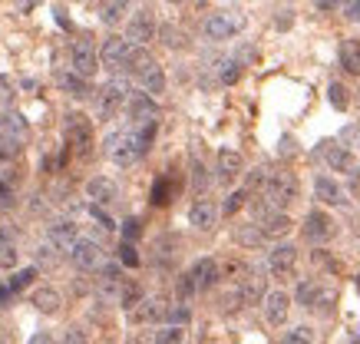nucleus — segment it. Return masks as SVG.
I'll list each match as a JSON object with an SVG mask.
<instances>
[{
  "label": "nucleus",
  "mask_w": 360,
  "mask_h": 344,
  "mask_svg": "<svg viewBox=\"0 0 360 344\" xmlns=\"http://www.w3.org/2000/svg\"><path fill=\"white\" fill-rule=\"evenodd\" d=\"M106 155H110L116 166H132L142 155L139 143H136V133L126 129V133H110L106 136Z\"/></svg>",
  "instance_id": "3"
},
{
  "label": "nucleus",
  "mask_w": 360,
  "mask_h": 344,
  "mask_svg": "<svg viewBox=\"0 0 360 344\" xmlns=\"http://www.w3.org/2000/svg\"><path fill=\"white\" fill-rule=\"evenodd\" d=\"M241 27H245V17H238V13H212L202 23V34L221 44V40H231L235 34H241Z\"/></svg>",
  "instance_id": "4"
},
{
  "label": "nucleus",
  "mask_w": 360,
  "mask_h": 344,
  "mask_svg": "<svg viewBox=\"0 0 360 344\" xmlns=\"http://www.w3.org/2000/svg\"><path fill=\"white\" fill-rule=\"evenodd\" d=\"M13 199H17V196H13L11 176H4V172H0V212H4V209H13Z\"/></svg>",
  "instance_id": "38"
},
{
  "label": "nucleus",
  "mask_w": 360,
  "mask_h": 344,
  "mask_svg": "<svg viewBox=\"0 0 360 344\" xmlns=\"http://www.w3.org/2000/svg\"><path fill=\"white\" fill-rule=\"evenodd\" d=\"M334 301H338V291L328 288V285H321V291H317L314 305H311V311H321V314H328L330 308H334Z\"/></svg>",
  "instance_id": "35"
},
{
  "label": "nucleus",
  "mask_w": 360,
  "mask_h": 344,
  "mask_svg": "<svg viewBox=\"0 0 360 344\" xmlns=\"http://www.w3.org/2000/svg\"><path fill=\"white\" fill-rule=\"evenodd\" d=\"M33 305H37V311H44V314H56V311H60V305H63V298H60V291H56V288L40 285V288L33 291Z\"/></svg>",
  "instance_id": "28"
},
{
  "label": "nucleus",
  "mask_w": 360,
  "mask_h": 344,
  "mask_svg": "<svg viewBox=\"0 0 360 344\" xmlns=\"http://www.w3.org/2000/svg\"><path fill=\"white\" fill-rule=\"evenodd\" d=\"M139 298H142V288H139V285H132V281H129V285H122V288H120V305L126 311H129Z\"/></svg>",
  "instance_id": "41"
},
{
  "label": "nucleus",
  "mask_w": 360,
  "mask_h": 344,
  "mask_svg": "<svg viewBox=\"0 0 360 344\" xmlns=\"http://www.w3.org/2000/svg\"><path fill=\"white\" fill-rule=\"evenodd\" d=\"M70 262H73L79 272H93V268H99V262H103V248H99V242H93V238H77V242L70 245Z\"/></svg>",
  "instance_id": "7"
},
{
  "label": "nucleus",
  "mask_w": 360,
  "mask_h": 344,
  "mask_svg": "<svg viewBox=\"0 0 360 344\" xmlns=\"http://www.w3.org/2000/svg\"><path fill=\"white\" fill-rule=\"evenodd\" d=\"M70 67L83 79H89L99 70V53L93 50L89 40H77V44H73V50H70Z\"/></svg>",
  "instance_id": "6"
},
{
  "label": "nucleus",
  "mask_w": 360,
  "mask_h": 344,
  "mask_svg": "<svg viewBox=\"0 0 360 344\" xmlns=\"http://www.w3.org/2000/svg\"><path fill=\"white\" fill-rule=\"evenodd\" d=\"M37 265H56V248L50 242L37 248Z\"/></svg>",
  "instance_id": "49"
},
{
  "label": "nucleus",
  "mask_w": 360,
  "mask_h": 344,
  "mask_svg": "<svg viewBox=\"0 0 360 344\" xmlns=\"http://www.w3.org/2000/svg\"><path fill=\"white\" fill-rule=\"evenodd\" d=\"M188 222L195 225L198 232H212L215 229V222H219V209L212 205V202H195L192 209H188Z\"/></svg>",
  "instance_id": "20"
},
{
  "label": "nucleus",
  "mask_w": 360,
  "mask_h": 344,
  "mask_svg": "<svg viewBox=\"0 0 360 344\" xmlns=\"http://www.w3.org/2000/svg\"><path fill=\"white\" fill-rule=\"evenodd\" d=\"M188 275H192V281H195V291H208V288H215V281L221 278V268H219L215 258H198Z\"/></svg>",
  "instance_id": "17"
},
{
  "label": "nucleus",
  "mask_w": 360,
  "mask_h": 344,
  "mask_svg": "<svg viewBox=\"0 0 360 344\" xmlns=\"http://www.w3.org/2000/svg\"><path fill=\"white\" fill-rule=\"evenodd\" d=\"M347 344H360V328H357V331H354V334H350V338H347Z\"/></svg>",
  "instance_id": "61"
},
{
  "label": "nucleus",
  "mask_w": 360,
  "mask_h": 344,
  "mask_svg": "<svg viewBox=\"0 0 360 344\" xmlns=\"http://www.w3.org/2000/svg\"><path fill=\"white\" fill-rule=\"evenodd\" d=\"M139 235H142V222H139V219H126V222H122V238H126V242L139 238Z\"/></svg>",
  "instance_id": "50"
},
{
  "label": "nucleus",
  "mask_w": 360,
  "mask_h": 344,
  "mask_svg": "<svg viewBox=\"0 0 360 344\" xmlns=\"http://www.w3.org/2000/svg\"><path fill=\"white\" fill-rule=\"evenodd\" d=\"M241 169H245V159H241V153H235V149H221V153H219V179H221V182L238 179Z\"/></svg>",
  "instance_id": "24"
},
{
  "label": "nucleus",
  "mask_w": 360,
  "mask_h": 344,
  "mask_svg": "<svg viewBox=\"0 0 360 344\" xmlns=\"http://www.w3.org/2000/svg\"><path fill=\"white\" fill-rule=\"evenodd\" d=\"M262 189H264V202L274 205V209H281V212L297 199V182L288 176V172H268Z\"/></svg>",
  "instance_id": "1"
},
{
  "label": "nucleus",
  "mask_w": 360,
  "mask_h": 344,
  "mask_svg": "<svg viewBox=\"0 0 360 344\" xmlns=\"http://www.w3.org/2000/svg\"><path fill=\"white\" fill-rule=\"evenodd\" d=\"M11 100H13V89H11V83L0 77V106H11Z\"/></svg>",
  "instance_id": "55"
},
{
  "label": "nucleus",
  "mask_w": 360,
  "mask_h": 344,
  "mask_svg": "<svg viewBox=\"0 0 360 344\" xmlns=\"http://www.w3.org/2000/svg\"><path fill=\"white\" fill-rule=\"evenodd\" d=\"M60 87H63L70 96H77V100H86V96H89L86 79L77 77V73H60Z\"/></svg>",
  "instance_id": "30"
},
{
  "label": "nucleus",
  "mask_w": 360,
  "mask_h": 344,
  "mask_svg": "<svg viewBox=\"0 0 360 344\" xmlns=\"http://www.w3.org/2000/svg\"><path fill=\"white\" fill-rule=\"evenodd\" d=\"M33 4H37V0H20V7H23V11H27V7H33Z\"/></svg>",
  "instance_id": "62"
},
{
  "label": "nucleus",
  "mask_w": 360,
  "mask_h": 344,
  "mask_svg": "<svg viewBox=\"0 0 360 344\" xmlns=\"http://www.w3.org/2000/svg\"><path fill=\"white\" fill-rule=\"evenodd\" d=\"M281 344H317V331L311 324H297L281 338Z\"/></svg>",
  "instance_id": "32"
},
{
  "label": "nucleus",
  "mask_w": 360,
  "mask_h": 344,
  "mask_svg": "<svg viewBox=\"0 0 360 344\" xmlns=\"http://www.w3.org/2000/svg\"><path fill=\"white\" fill-rule=\"evenodd\" d=\"M153 37H155L153 11H136L132 13V20L126 23V40H129L132 46H146Z\"/></svg>",
  "instance_id": "10"
},
{
  "label": "nucleus",
  "mask_w": 360,
  "mask_h": 344,
  "mask_svg": "<svg viewBox=\"0 0 360 344\" xmlns=\"http://www.w3.org/2000/svg\"><path fill=\"white\" fill-rule=\"evenodd\" d=\"M192 186H195L198 192L208 189V176H205V166H202V163H192Z\"/></svg>",
  "instance_id": "48"
},
{
  "label": "nucleus",
  "mask_w": 360,
  "mask_h": 344,
  "mask_svg": "<svg viewBox=\"0 0 360 344\" xmlns=\"http://www.w3.org/2000/svg\"><path fill=\"white\" fill-rule=\"evenodd\" d=\"M295 265H297V248L291 242L274 245L271 252H268V272H271L274 278H291Z\"/></svg>",
  "instance_id": "8"
},
{
  "label": "nucleus",
  "mask_w": 360,
  "mask_h": 344,
  "mask_svg": "<svg viewBox=\"0 0 360 344\" xmlns=\"http://www.w3.org/2000/svg\"><path fill=\"white\" fill-rule=\"evenodd\" d=\"M330 235H334V219H330L328 212L321 209H311L304 215V238L307 242H328Z\"/></svg>",
  "instance_id": "14"
},
{
  "label": "nucleus",
  "mask_w": 360,
  "mask_h": 344,
  "mask_svg": "<svg viewBox=\"0 0 360 344\" xmlns=\"http://www.w3.org/2000/svg\"><path fill=\"white\" fill-rule=\"evenodd\" d=\"M195 295V281H192V275H182V281H179V298L186 301Z\"/></svg>",
  "instance_id": "54"
},
{
  "label": "nucleus",
  "mask_w": 360,
  "mask_h": 344,
  "mask_svg": "<svg viewBox=\"0 0 360 344\" xmlns=\"http://www.w3.org/2000/svg\"><path fill=\"white\" fill-rule=\"evenodd\" d=\"M235 238H238L241 245H251V248H255V245H262V238H264V235L258 232L255 225H245V229H238V232H235Z\"/></svg>",
  "instance_id": "42"
},
{
  "label": "nucleus",
  "mask_w": 360,
  "mask_h": 344,
  "mask_svg": "<svg viewBox=\"0 0 360 344\" xmlns=\"http://www.w3.org/2000/svg\"><path fill=\"white\" fill-rule=\"evenodd\" d=\"M165 311H169V305H165L162 298H146V295H142V298L129 308V321H132V324L165 321Z\"/></svg>",
  "instance_id": "12"
},
{
  "label": "nucleus",
  "mask_w": 360,
  "mask_h": 344,
  "mask_svg": "<svg viewBox=\"0 0 360 344\" xmlns=\"http://www.w3.org/2000/svg\"><path fill=\"white\" fill-rule=\"evenodd\" d=\"M317 291H321V281H314V278H307V281H301L295 291V301L301 305V308H311L317 298Z\"/></svg>",
  "instance_id": "33"
},
{
  "label": "nucleus",
  "mask_w": 360,
  "mask_h": 344,
  "mask_svg": "<svg viewBox=\"0 0 360 344\" xmlns=\"http://www.w3.org/2000/svg\"><path fill=\"white\" fill-rule=\"evenodd\" d=\"M129 53H132V44L126 37H110V40L103 44V50H99V63L110 70H126Z\"/></svg>",
  "instance_id": "9"
},
{
  "label": "nucleus",
  "mask_w": 360,
  "mask_h": 344,
  "mask_svg": "<svg viewBox=\"0 0 360 344\" xmlns=\"http://www.w3.org/2000/svg\"><path fill=\"white\" fill-rule=\"evenodd\" d=\"M60 344H86V331H83V328H66Z\"/></svg>",
  "instance_id": "52"
},
{
  "label": "nucleus",
  "mask_w": 360,
  "mask_h": 344,
  "mask_svg": "<svg viewBox=\"0 0 360 344\" xmlns=\"http://www.w3.org/2000/svg\"><path fill=\"white\" fill-rule=\"evenodd\" d=\"M350 0H317V7L321 11H340V7H347Z\"/></svg>",
  "instance_id": "56"
},
{
  "label": "nucleus",
  "mask_w": 360,
  "mask_h": 344,
  "mask_svg": "<svg viewBox=\"0 0 360 344\" xmlns=\"http://www.w3.org/2000/svg\"><path fill=\"white\" fill-rule=\"evenodd\" d=\"M126 100H129V83L126 79H110L106 87L99 89V116L112 120L120 113V106H126Z\"/></svg>",
  "instance_id": "5"
},
{
  "label": "nucleus",
  "mask_w": 360,
  "mask_h": 344,
  "mask_svg": "<svg viewBox=\"0 0 360 344\" xmlns=\"http://www.w3.org/2000/svg\"><path fill=\"white\" fill-rule=\"evenodd\" d=\"M241 305H258L264 298V278L258 268H248V275L241 278V291H238Z\"/></svg>",
  "instance_id": "19"
},
{
  "label": "nucleus",
  "mask_w": 360,
  "mask_h": 344,
  "mask_svg": "<svg viewBox=\"0 0 360 344\" xmlns=\"http://www.w3.org/2000/svg\"><path fill=\"white\" fill-rule=\"evenodd\" d=\"M126 13H129V0H106L99 17H103V23H110L112 27V23H120Z\"/></svg>",
  "instance_id": "31"
},
{
  "label": "nucleus",
  "mask_w": 360,
  "mask_h": 344,
  "mask_svg": "<svg viewBox=\"0 0 360 344\" xmlns=\"http://www.w3.org/2000/svg\"><path fill=\"white\" fill-rule=\"evenodd\" d=\"M274 23H278V27H281V30H288V27H291V13L284 11V17H281V20H274Z\"/></svg>",
  "instance_id": "60"
},
{
  "label": "nucleus",
  "mask_w": 360,
  "mask_h": 344,
  "mask_svg": "<svg viewBox=\"0 0 360 344\" xmlns=\"http://www.w3.org/2000/svg\"><path fill=\"white\" fill-rule=\"evenodd\" d=\"M317 155L328 163L330 172H350V169L357 166V155H354V149H347V146H340V143H324V149H321Z\"/></svg>",
  "instance_id": "13"
},
{
  "label": "nucleus",
  "mask_w": 360,
  "mask_h": 344,
  "mask_svg": "<svg viewBox=\"0 0 360 344\" xmlns=\"http://www.w3.org/2000/svg\"><path fill=\"white\" fill-rule=\"evenodd\" d=\"M27 344H53V338H50V331H37Z\"/></svg>",
  "instance_id": "57"
},
{
  "label": "nucleus",
  "mask_w": 360,
  "mask_h": 344,
  "mask_svg": "<svg viewBox=\"0 0 360 344\" xmlns=\"http://www.w3.org/2000/svg\"><path fill=\"white\" fill-rule=\"evenodd\" d=\"M288 311H291V295L288 291H268L264 295V318L271 328H281L288 321Z\"/></svg>",
  "instance_id": "16"
},
{
  "label": "nucleus",
  "mask_w": 360,
  "mask_h": 344,
  "mask_svg": "<svg viewBox=\"0 0 360 344\" xmlns=\"http://www.w3.org/2000/svg\"><path fill=\"white\" fill-rule=\"evenodd\" d=\"M264 179H268V172H264V169H251L248 172V186H245V189H262L264 186Z\"/></svg>",
  "instance_id": "53"
},
{
  "label": "nucleus",
  "mask_w": 360,
  "mask_h": 344,
  "mask_svg": "<svg viewBox=\"0 0 360 344\" xmlns=\"http://www.w3.org/2000/svg\"><path fill=\"white\" fill-rule=\"evenodd\" d=\"M340 146H347V149H360V126H344L340 129Z\"/></svg>",
  "instance_id": "45"
},
{
  "label": "nucleus",
  "mask_w": 360,
  "mask_h": 344,
  "mask_svg": "<svg viewBox=\"0 0 360 344\" xmlns=\"http://www.w3.org/2000/svg\"><path fill=\"white\" fill-rule=\"evenodd\" d=\"M347 17L350 20H360V0H350L347 4Z\"/></svg>",
  "instance_id": "59"
},
{
  "label": "nucleus",
  "mask_w": 360,
  "mask_h": 344,
  "mask_svg": "<svg viewBox=\"0 0 360 344\" xmlns=\"http://www.w3.org/2000/svg\"><path fill=\"white\" fill-rule=\"evenodd\" d=\"M27 120H23L20 113L13 110H0V136H11V139H17V143H23V136H27Z\"/></svg>",
  "instance_id": "23"
},
{
  "label": "nucleus",
  "mask_w": 360,
  "mask_h": 344,
  "mask_svg": "<svg viewBox=\"0 0 360 344\" xmlns=\"http://www.w3.org/2000/svg\"><path fill=\"white\" fill-rule=\"evenodd\" d=\"M17 232H13L11 225H4L0 229V268H13L17 265Z\"/></svg>",
  "instance_id": "25"
},
{
  "label": "nucleus",
  "mask_w": 360,
  "mask_h": 344,
  "mask_svg": "<svg viewBox=\"0 0 360 344\" xmlns=\"http://www.w3.org/2000/svg\"><path fill=\"white\" fill-rule=\"evenodd\" d=\"M245 202H248V189H238V192H231V196H229V202L221 205V212H225V215H235V212H238L241 205H245Z\"/></svg>",
  "instance_id": "43"
},
{
  "label": "nucleus",
  "mask_w": 360,
  "mask_h": 344,
  "mask_svg": "<svg viewBox=\"0 0 360 344\" xmlns=\"http://www.w3.org/2000/svg\"><path fill=\"white\" fill-rule=\"evenodd\" d=\"M182 338H186V328H179V324H162L155 331V344H182Z\"/></svg>",
  "instance_id": "34"
},
{
  "label": "nucleus",
  "mask_w": 360,
  "mask_h": 344,
  "mask_svg": "<svg viewBox=\"0 0 360 344\" xmlns=\"http://www.w3.org/2000/svg\"><path fill=\"white\" fill-rule=\"evenodd\" d=\"M20 155V143L11 136H0V163H13Z\"/></svg>",
  "instance_id": "37"
},
{
  "label": "nucleus",
  "mask_w": 360,
  "mask_h": 344,
  "mask_svg": "<svg viewBox=\"0 0 360 344\" xmlns=\"http://www.w3.org/2000/svg\"><path fill=\"white\" fill-rule=\"evenodd\" d=\"M136 79L142 83V93H149V96H159V93L165 89V73H162V67H159V63L146 67Z\"/></svg>",
  "instance_id": "27"
},
{
  "label": "nucleus",
  "mask_w": 360,
  "mask_h": 344,
  "mask_svg": "<svg viewBox=\"0 0 360 344\" xmlns=\"http://www.w3.org/2000/svg\"><path fill=\"white\" fill-rule=\"evenodd\" d=\"M165 202H169V182L159 179V182H155V189H153V205H165Z\"/></svg>",
  "instance_id": "51"
},
{
  "label": "nucleus",
  "mask_w": 360,
  "mask_h": 344,
  "mask_svg": "<svg viewBox=\"0 0 360 344\" xmlns=\"http://www.w3.org/2000/svg\"><path fill=\"white\" fill-rule=\"evenodd\" d=\"M120 262L126 268H139V252H136V245H132V242H122L120 245Z\"/></svg>",
  "instance_id": "44"
},
{
  "label": "nucleus",
  "mask_w": 360,
  "mask_h": 344,
  "mask_svg": "<svg viewBox=\"0 0 360 344\" xmlns=\"http://www.w3.org/2000/svg\"><path fill=\"white\" fill-rule=\"evenodd\" d=\"M188 318H192V314H188L186 305H179V308H172V305H169V311H165V324H179V328H182Z\"/></svg>",
  "instance_id": "46"
},
{
  "label": "nucleus",
  "mask_w": 360,
  "mask_h": 344,
  "mask_svg": "<svg viewBox=\"0 0 360 344\" xmlns=\"http://www.w3.org/2000/svg\"><path fill=\"white\" fill-rule=\"evenodd\" d=\"M89 215H93V219H96L99 225H103V229H106V232H112V229H116V222H112L110 215H106V209H103V205H93V202H89Z\"/></svg>",
  "instance_id": "47"
},
{
  "label": "nucleus",
  "mask_w": 360,
  "mask_h": 344,
  "mask_svg": "<svg viewBox=\"0 0 360 344\" xmlns=\"http://www.w3.org/2000/svg\"><path fill=\"white\" fill-rule=\"evenodd\" d=\"M79 238V229L73 219H53L46 225V242L53 245L56 252H70V245Z\"/></svg>",
  "instance_id": "11"
},
{
  "label": "nucleus",
  "mask_w": 360,
  "mask_h": 344,
  "mask_svg": "<svg viewBox=\"0 0 360 344\" xmlns=\"http://www.w3.org/2000/svg\"><path fill=\"white\" fill-rule=\"evenodd\" d=\"M357 285H360V275H357Z\"/></svg>",
  "instance_id": "63"
},
{
  "label": "nucleus",
  "mask_w": 360,
  "mask_h": 344,
  "mask_svg": "<svg viewBox=\"0 0 360 344\" xmlns=\"http://www.w3.org/2000/svg\"><path fill=\"white\" fill-rule=\"evenodd\" d=\"M33 278H37V268H33V265H30V268H20V272H13V278L7 281V285H4V288H0V305L11 298V295H17V291L27 288Z\"/></svg>",
  "instance_id": "29"
},
{
  "label": "nucleus",
  "mask_w": 360,
  "mask_h": 344,
  "mask_svg": "<svg viewBox=\"0 0 360 344\" xmlns=\"http://www.w3.org/2000/svg\"><path fill=\"white\" fill-rule=\"evenodd\" d=\"M219 77H221V83H238L241 79V63L238 60H225V63H221V70H219Z\"/></svg>",
  "instance_id": "39"
},
{
  "label": "nucleus",
  "mask_w": 360,
  "mask_h": 344,
  "mask_svg": "<svg viewBox=\"0 0 360 344\" xmlns=\"http://www.w3.org/2000/svg\"><path fill=\"white\" fill-rule=\"evenodd\" d=\"M159 37H162V44L169 46V50H182V46H186V37H182L179 27H169V23H165L162 30H159Z\"/></svg>",
  "instance_id": "36"
},
{
  "label": "nucleus",
  "mask_w": 360,
  "mask_h": 344,
  "mask_svg": "<svg viewBox=\"0 0 360 344\" xmlns=\"http://www.w3.org/2000/svg\"><path fill=\"white\" fill-rule=\"evenodd\" d=\"M126 113H129V120L139 126V122H149L159 116V103L149 96V93H129V100H126Z\"/></svg>",
  "instance_id": "15"
},
{
  "label": "nucleus",
  "mask_w": 360,
  "mask_h": 344,
  "mask_svg": "<svg viewBox=\"0 0 360 344\" xmlns=\"http://www.w3.org/2000/svg\"><path fill=\"white\" fill-rule=\"evenodd\" d=\"M63 133H66V143L73 146L79 155L89 153V146H93V120L86 113H66Z\"/></svg>",
  "instance_id": "2"
},
{
  "label": "nucleus",
  "mask_w": 360,
  "mask_h": 344,
  "mask_svg": "<svg viewBox=\"0 0 360 344\" xmlns=\"http://www.w3.org/2000/svg\"><path fill=\"white\" fill-rule=\"evenodd\" d=\"M281 155H295V139L291 136H281Z\"/></svg>",
  "instance_id": "58"
},
{
  "label": "nucleus",
  "mask_w": 360,
  "mask_h": 344,
  "mask_svg": "<svg viewBox=\"0 0 360 344\" xmlns=\"http://www.w3.org/2000/svg\"><path fill=\"white\" fill-rule=\"evenodd\" d=\"M340 67L347 70V73H360V40L357 37H347V40H340Z\"/></svg>",
  "instance_id": "26"
},
{
  "label": "nucleus",
  "mask_w": 360,
  "mask_h": 344,
  "mask_svg": "<svg viewBox=\"0 0 360 344\" xmlns=\"http://www.w3.org/2000/svg\"><path fill=\"white\" fill-rule=\"evenodd\" d=\"M175 4H179V0H175Z\"/></svg>",
  "instance_id": "64"
},
{
  "label": "nucleus",
  "mask_w": 360,
  "mask_h": 344,
  "mask_svg": "<svg viewBox=\"0 0 360 344\" xmlns=\"http://www.w3.org/2000/svg\"><path fill=\"white\" fill-rule=\"evenodd\" d=\"M328 100L334 110H347V89H344V83H330L328 87Z\"/></svg>",
  "instance_id": "40"
},
{
  "label": "nucleus",
  "mask_w": 360,
  "mask_h": 344,
  "mask_svg": "<svg viewBox=\"0 0 360 344\" xmlns=\"http://www.w3.org/2000/svg\"><path fill=\"white\" fill-rule=\"evenodd\" d=\"M314 196L324 202V205H344V202H347L344 199V189H340L330 176H317L314 179Z\"/></svg>",
  "instance_id": "22"
},
{
  "label": "nucleus",
  "mask_w": 360,
  "mask_h": 344,
  "mask_svg": "<svg viewBox=\"0 0 360 344\" xmlns=\"http://www.w3.org/2000/svg\"><path fill=\"white\" fill-rule=\"evenodd\" d=\"M258 225V232L264 235V238H284V235H291V229H295V222H291V215L288 212H268Z\"/></svg>",
  "instance_id": "18"
},
{
  "label": "nucleus",
  "mask_w": 360,
  "mask_h": 344,
  "mask_svg": "<svg viewBox=\"0 0 360 344\" xmlns=\"http://www.w3.org/2000/svg\"><path fill=\"white\" fill-rule=\"evenodd\" d=\"M86 196L93 205H110L112 199H116V182L106 176H96L86 182Z\"/></svg>",
  "instance_id": "21"
}]
</instances>
